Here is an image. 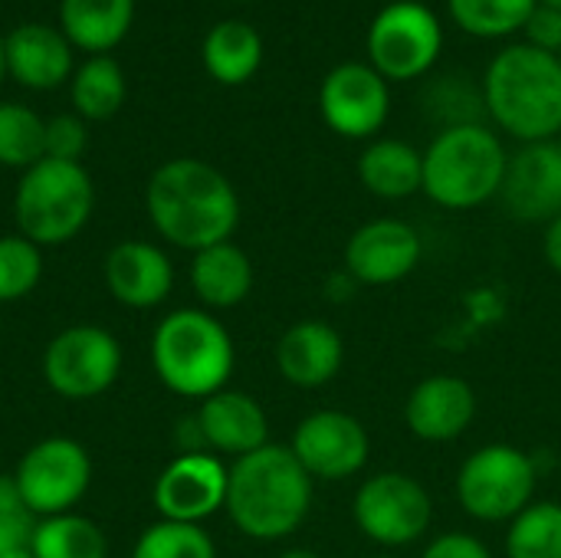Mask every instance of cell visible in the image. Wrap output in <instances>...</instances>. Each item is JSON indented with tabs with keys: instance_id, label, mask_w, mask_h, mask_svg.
Returning <instances> with one entry per match:
<instances>
[{
	"instance_id": "obj_1",
	"label": "cell",
	"mask_w": 561,
	"mask_h": 558,
	"mask_svg": "<svg viewBox=\"0 0 561 558\" xmlns=\"http://www.w3.org/2000/svg\"><path fill=\"white\" fill-rule=\"evenodd\" d=\"M154 230L181 250H207L227 243L240 224V197L233 184L207 161H164L145 191Z\"/></svg>"
},
{
	"instance_id": "obj_2",
	"label": "cell",
	"mask_w": 561,
	"mask_h": 558,
	"mask_svg": "<svg viewBox=\"0 0 561 558\" xmlns=\"http://www.w3.org/2000/svg\"><path fill=\"white\" fill-rule=\"evenodd\" d=\"M312 506V477L283 444H266L233 460L227 477V513L233 526L260 543L293 536Z\"/></svg>"
},
{
	"instance_id": "obj_3",
	"label": "cell",
	"mask_w": 561,
	"mask_h": 558,
	"mask_svg": "<svg viewBox=\"0 0 561 558\" xmlns=\"http://www.w3.org/2000/svg\"><path fill=\"white\" fill-rule=\"evenodd\" d=\"M483 105L513 138L552 141L561 132V59L529 43L500 49L483 76Z\"/></svg>"
},
{
	"instance_id": "obj_4",
	"label": "cell",
	"mask_w": 561,
	"mask_h": 558,
	"mask_svg": "<svg viewBox=\"0 0 561 558\" xmlns=\"http://www.w3.org/2000/svg\"><path fill=\"white\" fill-rule=\"evenodd\" d=\"M151 362L168 391L207 401L230 382L237 355L230 332L210 312L178 309L158 322Z\"/></svg>"
},
{
	"instance_id": "obj_5",
	"label": "cell",
	"mask_w": 561,
	"mask_h": 558,
	"mask_svg": "<svg viewBox=\"0 0 561 558\" xmlns=\"http://www.w3.org/2000/svg\"><path fill=\"white\" fill-rule=\"evenodd\" d=\"M510 155L486 125H447L424 151V194L447 210H470L503 191Z\"/></svg>"
},
{
	"instance_id": "obj_6",
	"label": "cell",
	"mask_w": 561,
	"mask_h": 558,
	"mask_svg": "<svg viewBox=\"0 0 561 558\" xmlns=\"http://www.w3.org/2000/svg\"><path fill=\"white\" fill-rule=\"evenodd\" d=\"M95 207V187L79 161L43 158L23 171L13 194V220L36 247L72 240Z\"/></svg>"
},
{
	"instance_id": "obj_7",
	"label": "cell",
	"mask_w": 561,
	"mask_h": 558,
	"mask_svg": "<svg viewBox=\"0 0 561 558\" xmlns=\"http://www.w3.org/2000/svg\"><path fill=\"white\" fill-rule=\"evenodd\" d=\"M536 464L513 444H486L457 474V500L480 523H513L536 497Z\"/></svg>"
},
{
	"instance_id": "obj_8",
	"label": "cell",
	"mask_w": 561,
	"mask_h": 558,
	"mask_svg": "<svg viewBox=\"0 0 561 558\" xmlns=\"http://www.w3.org/2000/svg\"><path fill=\"white\" fill-rule=\"evenodd\" d=\"M444 49V30L431 7L417 0L388 3L368 26V59L394 82L421 79Z\"/></svg>"
},
{
	"instance_id": "obj_9",
	"label": "cell",
	"mask_w": 561,
	"mask_h": 558,
	"mask_svg": "<svg viewBox=\"0 0 561 558\" xmlns=\"http://www.w3.org/2000/svg\"><path fill=\"white\" fill-rule=\"evenodd\" d=\"M352 513H355L358 529L371 543L385 549H398V546L417 543L431 529L434 503L424 483H417L408 474L385 470L378 477H368L358 487Z\"/></svg>"
},
{
	"instance_id": "obj_10",
	"label": "cell",
	"mask_w": 561,
	"mask_h": 558,
	"mask_svg": "<svg viewBox=\"0 0 561 558\" xmlns=\"http://www.w3.org/2000/svg\"><path fill=\"white\" fill-rule=\"evenodd\" d=\"M26 510L39 520L72 513L92 480V460L82 444L69 437H46L33 444L13 474Z\"/></svg>"
},
{
	"instance_id": "obj_11",
	"label": "cell",
	"mask_w": 561,
	"mask_h": 558,
	"mask_svg": "<svg viewBox=\"0 0 561 558\" xmlns=\"http://www.w3.org/2000/svg\"><path fill=\"white\" fill-rule=\"evenodd\" d=\"M118 372L122 345L112 332L99 326H72L59 332L43 355L46 385L69 401L99 398L115 385Z\"/></svg>"
},
{
	"instance_id": "obj_12",
	"label": "cell",
	"mask_w": 561,
	"mask_h": 558,
	"mask_svg": "<svg viewBox=\"0 0 561 558\" xmlns=\"http://www.w3.org/2000/svg\"><path fill=\"white\" fill-rule=\"evenodd\" d=\"M319 112L335 135L371 138L391 112L388 79L371 62H342L322 79Z\"/></svg>"
},
{
	"instance_id": "obj_13",
	"label": "cell",
	"mask_w": 561,
	"mask_h": 558,
	"mask_svg": "<svg viewBox=\"0 0 561 558\" xmlns=\"http://www.w3.org/2000/svg\"><path fill=\"white\" fill-rule=\"evenodd\" d=\"M289 451L312 480L342 483L368 464V431L345 411H316L302 418Z\"/></svg>"
},
{
	"instance_id": "obj_14",
	"label": "cell",
	"mask_w": 561,
	"mask_h": 558,
	"mask_svg": "<svg viewBox=\"0 0 561 558\" xmlns=\"http://www.w3.org/2000/svg\"><path fill=\"white\" fill-rule=\"evenodd\" d=\"M227 477L230 470L214 454L187 451L174 457L154 483V506L161 520L201 526V520L227 506Z\"/></svg>"
},
{
	"instance_id": "obj_15",
	"label": "cell",
	"mask_w": 561,
	"mask_h": 558,
	"mask_svg": "<svg viewBox=\"0 0 561 558\" xmlns=\"http://www.w3.org/2000/svg\"><path fill=\"white\" fill-rule=\"evenodd\" d=\"M503 204L516 220L526 224H549L561 214V145L552 141H533L523 145L506 168Z\"/></svg>"
},
{
	"instance_id": "obj_16",
	"label": "cell",
	"mask_w": 561,
	"mask_h": 558,
	"mask_svg": "<svg viewBox=\"0 0 561 558\" xmlns=\"http://www.w3.org/2000/svg\"><path fill=\"white\" fill-rule=\"evenodd\" d=\"M421 263V234L394 217L371 220L345 243V270L365 286H391Z\"/></svg>"
},
{
	"instance_id": "obj_17",
	"label": "cell",
	"mask_w": 561,
	"mask_h": 558,
	"mask_svg": "<svg viewBox=\"0 0 561 558\" xmlns=\"http://www.w3.org/2000/svg\"><path fill=\"white\" fill-rule=\"evenodd\" d=\"M477 418V395L473 388L457 375H431L424 378L408 405H404V424L414 437L427 444H447L470 431Z\"/></svg>"
},
{
	"instance_id": "obj_18",
	"label": "cell",
	"mask_w": 561,
	"mask_h": 558,
	"mask_svg": "<svg viewBox=\"0 0 561 558\" xmlns=\"http://www.w3.org/2000/svg\"><path fill=\"white\" fill-rule=\"evenodd\" d=\"M105 286L122 306L151 309L168 299L174 286V270L154 243L125 240L105 257Z\"/></svg>"
},
{
	"instance_id": "obj_19",
	"label": "cell",
	"mask_w": 561,
	"mask_h": 558,
	"mask_svg": "<svg viewBox=\"0 0 561 558\" xmlns=\"http://www.w3.org/2000/svg\"><path fill=\"white\" fill-rule=\"evenodd\" d=\"M197 431L207 447L227 457H247L270 444V424L263 408L243 391H217L197 411Z\"/></svg>"
},
{
	"instance_id": "obj_20",
	"label": "cell",
	"mask_w": 561,
	"mask_h": 558,
	"mask_svg": "<svg viewBox=\"0 0 561 558\" xmlns=\"http://www.w3.org/2000/svg\"><path fill=\"white\" fill-rule=\"evenodd\" d=\"M7 76L26 89H56L72 72V43L46 23H23L3 36Z\"/></svg>"
},
{
	"instance_id": "obj_21",
	"label": "cell",
	"mask_w": 561,
	"mask_h": 558,
	"mask_svg": "<svg viewBox=\"0 0 561 558\" xmlns=\"http://www.w3.org/2000/svg\"><path fill=\"white\" fill-rule=\"evenodd\" d=\"M345 362L342 335L319 319L296 322L276 345V368L296 388H322L339 375Z\"/></svg>"
},
{
	"instance_id": "obj_22",
	"label": "cell",
	"mask_w": 561,
	"mask_h": 558,
	"mask_svg": "<svg viewBox=\"0 0 561 558\" xmlns=\"http://www.w3.org/2000/svg\"><path fill=\"white\" fill-rule=\"evenodd\" d=\"M191 286L197 299L210 309L240 306L253 289V263L237 243H217L194 253L191 263Z\"/></svg>"
},
{
	"instance_id": "obj_23",
	"label": "cell",
	"mask_w": 561,
	"mask_h": 558,
	"mask_svg": "<svg viewBox=\"0 0 561 558\" xmlns=\"http://www.w3.org/2000/svg\"><path fill=\"white\" fill-rule=\"evenodd\" d=\"M59 20L76 49L102 56L131 30L135 0H59Z\"/></svg>"
},
{
	"instance_id": "obj_24",
	"label": "cell",
	"mask_w": 561,
	"mask_h": 558,
	"mask_svg": "<svg viewBox=\"0 0 561 558\" xmlns=\"http://www.w3.org/2000/svg\"><path fill=\"white\" fill-rule=\"evenodd\" d=\"M358 178L362 184L385 201L411 197L424 187V155L398 138H378L371 141L358 158Z\"/></svg>"
},
{
	"instance_id": "obj_25",
	"label": "cell",
	"mask_w": 561,
	"mask_h": 558,
	"mask_svg": "<svg viewBox=\"0 0 561 558\" xmlns=\"http://www.w3.org/2000/svg\"><path fill=\"white\" fill-rule=\"evenodd\" d=\"M204 66L224 86H243L263 62V39L243 20H224L204 36Z\"/></svg>"
},
{
	"instance_id": "obj_26",
	"label": "cell",
	"mask_w": 561,
	"mask_h": 558,
	"mask_svg": "<svg viewBox=\"0 0 561 558\" xmlns=\"http://www.w3.org/2000/svg\"><path fill=\"white\" fill-rule=\"evenodd\" d=\"M125 102V72L108 53L85 59L72 76V105L79 118L105 122Z\"/></svg>"
},
{
	"instance_id": "obj_27",
	"label": "cell",
	"mask_w": 561,
	"mask_h": 558,
	"mask_svg": "<svg viewBox=\"0 0 561 558\" xmlns=\"http://www.w3.org/2000/svg\"><path fill=\"white\" fill-rule=\"evenodd\" d=\"M30 549L36 558H108L102 529L79 513L39 520Z\"/></svg>"
},
{
	"instance_id": "obj_28",
	"label": "cell",
	"mask_w": 561,
	"mask_h": 558,
	"mask_svg": "<svg viewBox=\"0 0 561 558\" xmlns=\"http://www.w3.org/2000/svg\"><path fill=\"white\" fill-rule=\"evenodd\" d=\"M510 558H561V503H529L506 533Z\"/></svg>"
},
{
	"instance_id": "obj_29",
	"label": "cell",
	"mask_w": 561,
	"mask_h": 558,
	"mask_svg": "<svg viewBox=\"0 0 561 558\" xmlns=\"http://www.w3.org/2000/svg\"><path fill=\"white\" fill-rule=\"evenodd\" d=\"M539 0H447L460 30L483 39H500L526 26Z\"/></svg>"
},
{
	"instance_id": "obj_30",
	"label": "cell",
	"mask_w": 561,
	"mask_h": 558,
	"mask_svg": "<svg viewBox=\"0 0 561 558\" xmlns=\"http://www.w3.org/2000/svg\"><path fill=\"white\" fill-rule=\"evenodd\" d=\"M43 158L46 122L20 102H0V164L26 171Z\"/></svg>"
},
{
	"instance_id": "obj_31",
	"label": "cell",
	"mask_w": 561,
	"mask_h": 558,
	"mask_svg": "<svg viewBox=\"0 0 561 558\" xmlns=\"http://www.w3.org/2000/svg\"><path fill=\"white\" fill-rule=\"evenodd\" d=\"M131 558H217V549L201 526L161 520L141 533Z\"/></svg>"
},
{
	"instance_id": "obj_32",
	"label": "cell",
	"mask_w": 561,
	"mask_h": 558,
	"mask_svg": "<svg viewBox=\"0 0 561 558\" xmlns=\"http://www.w3.org/2000/svg\"><path fill=\"white\" fill-rule=\"evenodd\" d=\"M43 276V257L23 234L0 237V303H16L36 289Z\"/></svg>"
},
{
	"instance_id": "obj_33",
	"label": "cell",
	"mask_w": 561,
	"mask_h": 558,
	"mask_svg": "<svg viewBox=\"0 0 561 558\" xmlns=\"http://www.w3.org/2000/svg\"><path fill=\"white\" fill-rule=\"evenodd\" d=\"M36 533V516L26 510L13 477H0V558L30 549Z\"/></svg>"
},
{
	"instance_id": "obj_34",
	"label": "cell",
	"mask_w": 561,
	"mask_h": 558,
	"mask_svg": "<svg viewBox=\"0 0 561 558\" xmlns=\"http://www.w3.org/2000/svg\"><path fill=\"white\" fill-rule=\"evenodd\" d=\"M89 132L79 115H56L46 122V158L56 161H79L85 151Z\"/></svg>"
},
{
	"instance_id": "obj_35",
	"label": "cell",
	"mask_w": 561,
	"mask_h": 558,
	"mask_svg": "<svg viewBox=\"0 0 561 558\" xmlns=\"http://www.w3.org/2000/svg\"><path fill=\"white\" fill-rule=\"evenodd\" d=\"M523 30H526V43L529 46H536L542 53H552V56L561 53V10L539 3Z\"/></svg>"
},
{
	"instance_id": "obj_36",
	"label": "cell",
	"mask_w": 561,
	"mask_h": 558,
	"mask_svg": "<svg viewBox=\"0 0 561 558\" xmlns=\"http://www.w3.org/2000/svg\"><path fill=\"white\" fill-rule=\"evenodd\" d=\"M421 558H493L490 549L477 539V536H467V533H447L440 539H434L427 546V553Z\"/></svg>"
},
{
	"instance_id": "obj_37",
	"label": "cell",
	"mask_w": 561,
	"mask_h": 558,
	"mask_svg": "<svg viewBox=\"0 0 561 558\" xmlns=\"http://www.w3.org/2000/svg\"><path fill=\"white\" fill-rule=\"evenodd\" d=\"M546 260L561 276V214L546 227Z\"/></svg>"
},
{
	"instance_id": "obj_38",
	"label": "cell",
	"mask_w": 561,
	"mask_h": 558,
	"mask_svg": "<svg viewBox=\"0 0 561 558\" xmlns=\"http://www.w3.org/2000/svg\"><path fill=\"white\" fill-rule=\"evenodd\" d=\"M279 558H322L319 553H312V549H289V553H283Z\"/></svg>"
},
{
	"instance_id": "obj_39",
	"label": "cell",
	"mask_w": 561,
	"mask_h": 558,
	"mask_svg": "<svg viewBox=\"0 0 561 558\" xmlns=\"http://www.w3.org/2000/svg\"><path fill=\"white\" fill-rule=\"evenodd\" d=\"M3 76H7V59H3V36H0V82H3Z\"/></svg>"
},
{
	"instance_id": "obj_40",
	"label": "cell",
	"mask_w": 561,
	"mask_h": 558,
	"mask_svg": "<svg viewBox=\"0 0 561 558\" xmlns=\"http://www.w3.org/2000/svg\"><path fill=\"white\" fill-rule=\"evenodd\" d=\"M3 558H36L33 556V549H16V553H10V556Z\"/></svg>"
},
{
	"instance_id": "obj_41",
	"label": "cell",
	"mask_w": 561,
	"mask_h": 558,
	"mask_svg": "<svg viewBox=\"0 0 561 558\" xmlns=\"http://www.w3.org/2000/svg\"><path fill=\"white\" fill-rule=\"evenodd\" d=\"M539 3H546V7H556V10H561V0H539Z\"/></svg>"
},
{
	"instance_id": "obj_42",
	"label": "cell",
	"mask_w": 561,
	"mask_h": 558,
	"mask_svg": "<svg viewBox=\"0 0 561 558\" xmlns=\"http://www.w3.org/2000/svg\"><path fill=\"white\" fill-rule=\"evenodd\" d=\"M378 558H391V556H378Z\"/></svg>"
}]
</instances>
